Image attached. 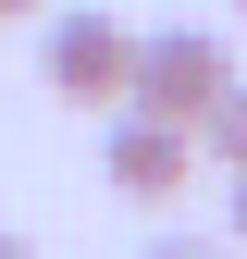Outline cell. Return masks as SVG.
Wrapping results in <instances>:
<instances>
[{"label":"cell","instance_id":"cell-1","mask_svg":"<svg viewBox=\"0 0 247 259\" xmlns=\"http://www.w3.org/2000/svg\"><path fill=\"white\" fill-rule=\"evenodd\" d=\"M235 87V50L210 37V25H161V37H136V62H124V111L148 123H185L198 136V111Z\"/></svg>","mask_w":247,"mask_h":259},{"label":"cell","instance_id":"cell-2","mask_svg":"<svg viewBox=\"0 0 247 259\" xmlns=\"http://www.w3.org/2000/svg\"><path fill=\"white\" fill-rule=\"evenodd\" d=\"M124 62H136V37H124L111 13H62L37 74H50V99H62V111H124Z\"/></svg>","mask_w":247,"mask_h":259},{"label":"cell","instance_id":"cell-3","mask_svg":"<svg viewBox=\"0 0 247 259\" xmlns=\"http://www.w3.org/2000/svg\"><path fill=\"white\" fill-rule=\"evenodd\" d=\"M185 173H198V136H185V123H148V111H111V198L161 210V198H185Z\"/></svg>","mask_w":247,"mask_h":259},{"label":"cell","instance_id":"cell-4","mask_svg":"<svg viewBox=\"0 0 247 259\" xmlns=\"http://www.w3.org/2000/svg\"><path fill=\"white\" fill-rule=\"evenodd\" d=\"M198 148L223 160V173H247V74H235V87H223L210 111H198Z\"/></svg>","mask_w":247,"mask_h":259},{"label":"cell","instance_id":"cell-5","mask_svg":"<svg viewBox=\"0 0 247 259\" xmlns=\"http://www.w3.org/2000/svg\"><path fill=\"white\" fill-rule=\"evenodd\" d=\"M148 259H235V247H198V235H161Z\"/></svg>","mask_w":247,"mask_h":259},{"label":"cell","instance_id":"cell-6","mask_svg":"<svg viewBox=\"0 0 247 259\" xmlns=\"http://www.w3.org/2000/svg\"><path fill=\"white\" fill-rule=\"evenodd\" d=\"M235 247H247V173H235Z\"/></svg>","mask_w":247,"mask_h":259},{"label":"cell","instance_id":"cell-7","mask_svg":"<svg viewBox=\"0 0 247 259\" xmlns=\"http://www.w3.org/2000/svg\"><path fill=\"white\" fill-rule=\"evenodd\" d=\"M25 13H37V0H0V25H25Z\"/></svg>","mask_w":247,"mask_h":259},{"label":"cell","instance_id":"cell-8","mask_svg":"<svg viewBox=\"0 0 247 259\" xmlns=\"http://www.w3.org/2000/svg\"><path fill=\"white\" fill-rule=\"evenodd\" d=\"M0 259H37V247H25V235H0Z\"/></svg>","mask_w":247,"mask_h":259},{"label":"cell","instance_id":"cell-9","mask_svg":"<svg viewBox=\"0 0 247 259\" xmlns=\"http://www.w3.org/2000/svg\"><path fill=\"white\" fill-rule=\"evenodd\" d=\"M235 13H247V0H235Z\"/></svg>","mask_w":247,"mask_h":259}]
</instances>
